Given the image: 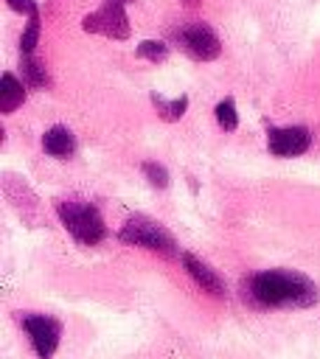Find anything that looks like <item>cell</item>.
<instances>
[{
  "instance_id": "cell-1",
  "label": "cell",
  "mask_w": 320,
  "mask_h": 359,
  "mask_svg": "<svg viewBox=\"0 0 320 359\" xmlns=\"http://www.w3.org/2000/svg\"><path fill=\"white\" fill-rule=\"evenodd\" d=\"M241 300L250 309H312L320 303L317 283L298 269H261L241 280Z\"/></svg>"
},
{
  "instance_id": "cell-2",
  "label": "cell",
  "mask_w": 320,
  "mask_h": 359,
  "mask_svg": "<svg viewBox=\"0 0 320 359\" xmlns=\"http://www.w3.org/2000/svg\"><path fill=\"white\" fill-rule=\"evenodd\" d=\"M56 216L79 244H98L107 236L104 219L90 202H56Z\"/></svg>"
},
{
  "instance_id": "cell-3",
  "label": "cell",
  "mask_w": 320,
  "mask_h": 359,
  "mask_svg": "<svg viewBox=\"0 0 320 359\" xmlns=\"http://www.w3.org/2000/svg\"><path fill=\"white\" fill-rule=\"evenodd\" d=\"M118 238L126 241V244H135V247H143V250H152V252H160V255H174L177 252V241L174 236L154 219H146V216H132L121 224L118 230Z\"/></svg>"
},
{
  "instance_id": "cell-4",
  "label": "cell",
  "mask_w": 320,
  "mask_h": 359,
  "mask_svg": "<svg viewBox=\"0 0 320 359\" xmlns=\"http://www.w3.org/2000/svg\"><path fill=\"white\" fill-rule=\"evenodd\" d=\"M171 39L188 59L196 62H211L222 53V42L208 22H185L171 31Z\"/></svg>"
},
{
  "instance_id": "cell-5",
  "label": "cell",
  "mask_w": 320,
  "mask_h": 359,
  "mask_svg": "<svg viewBox=\"0 0 320 359\" xmlns=\"http://www.w3.org/2000/svg\"><path fill=\"white\" fill-rule=\"evenodd\" d=\"M126 3L132 0H104L93 14H87L81 20V28L87 34H98V36H109V39H126L132 34L129 17H126Z\"/></svg>"
},
{
  "instance_id": "cell-6",
  "label": "cell",
  "mask_w": 320,
  "mask_h": 359,
  "mask_svg": "<svg viewBox=\"0 0 320 359\" xmlns=\"http://www.w3.org/2000/svg\"><path fill=\"white\" fill-rule=\"evenodd\" d=\"M20 325L34 348V353L39 359H51L59 348V337H62V325L56 317L48 314H20Z\"/></svg>"
},
{
  "instance_id": "cell-7",
  "label": "cell",
  "mask_w": 320,
  "mask_h": 359,
  "mask_svg": "<svg viewBox=\"0 0 320 359\" xmlns=\"http://www.w3.org/2000/svg\"><path fill=\"white\" fill-rule=\"evenodd\" d=\"M267 146L275 157H298L312 146L306 126H267Z\"/></svg>"
},
{
  "instance_id": "cell-8",
  "label": "cell",
  "mask_w": 320,
  "mask_h": 359,
  "mask_svg": "<svg viewBox=\"0 0 320 359\" xmlns=\"http://www.w3.org/2000/svg\"><path fill=\"white\" fill-rule=\"evenodd\" d=\"M182 269H185V272L196 280V286L205 289L211 297H219V300L227 297V283H225V278H222L216 269H211L205 261H199L196 255L182 252Z\"/></svg>"
},
{
  "instance_id": "cell-9",
  "label": "cell",
  "mask_w": 320,
  "mask_h": 359,
  "mask_svg": "<svg viewBox=\"0 0 320 359\" xmlns=\"http://www.w3.org/2000/svg\"><path fill=\"white\" fill-rule=\"evenodd\" d=\"M42 149H45V154H51V157L67 160V157H73V151H76V137H73V132H70L67 126L56 123V126H51V129L42 135Z\"/></svg>"
},
{
  "instance_id": "cell-10",
  "label": "cell",
  "mask_w": 320,
  "mask_h": 359,
  "mask_svg": "<svg viewBox=\"0 0 320 359\" xmlns=\"http://www.w3.org/2000/svg\"><path fill=\"white\" fill-rule=\"evenodd\" d=\"M25 104V81H20L11 70L0 76V112L8 115Z\"/></svg>"
},
{
  "instance_id": "cell-11",
  "label": "cell",
  "mask_w": 320,
  "mask_h": 359,
  "mask_svg": "<svg viewBox=\"0 0 320 359\" xmlns=\"http://www.w3.org/2000/svg\"><path fill=\"white\" fill-rule=\"evenodd\" d=\"M3 188H6V196L17 205V208H25V210H34V205H36V199H34V194H31V188L20 180V177H14V174H6L3 177Z\"/></svg>"
},
{
  "instance_id": "cell-12",
  "label": "cell",
  "mask_w": 320,
  "mask_h": 359,
  "mask_svg": "<svg viewBox=\"0 0 320 359\" xmlns=\"http://www.w3.org/2000/svg\"><path fill=\"white\" fill-rule=\"evenodd\" d=\"M20 79H22L28 87H34V90H39V87H48V84H51V81H48V73H45V67L39 65V59H36L34 53H22Z\"/></svg>"
},
{
  "instance_id": "cell-13",
  "label": "cell",
  "mask_w": 320,
  "mask_h": 359,
  "mask_svg": "<svg viewBox=\"0 0 320 359\" xmlns=\"http://www.w3.org/2000/svg\"><path fill=\"white\" fill-rule=\"evenodd\" d=\"M152 104H154V109H157V115L163 121H180L182 112L188 109V95H177V98L168 101L160 93H152Z\"/></svg>"
},
{
  "instance_id": "cell-14",
  "label": "cell",
  "mask_w": 320,
  "mask_h": 359,
  "mask_svg": "<svg viewBox=\"0 0 320 359\" xmlns=\"http://www.w3.org/2000/svg\"><path fill=\"white\" fill-rule=\"evenodd\" d=\"M39 31H42V20H39V11L28 17L25 28H22V36H20V50L22 53H34V48L39 45Z\"/></svg>"
},
{
  "instance_id": "cell-15",
  "label": "cell",
  "mask_w": 320,
  "mask_h": 359,
  "mask_svg": "<svg viewBox=\"0 0 320 359\" xmlns=\"http://www.w3.org/2000/svg\"><path fill=\"white\" fill-rule=\"evenodd\" d=\"M135 53H138V59H146V62H163L168 56V45L160 39H143L135 48Z\"/></svg>"
},
{
  "instance_id": "cell-16",
  "label": "cell",
  "mask_w": 320,
  "mask_h": 359,
  "mask_svg": "<svg viewBox=\"0 0 320 359\" xmlns=\"http://www.w3.org/2000/svg\"><path fill=\"white\" fill-rule=\"evenodd\" d=\"M213 115H216V121H219V126H222L225 132H233V129H236V123H239V115H236V104H233V98H222V101L216 104Z\"/></svg>"
},
{
  "instance_id": "cell-17",
  "label": "cell",
  "mask_w": 320,
  "mask_h": 359,
  "mask_svg": "<svg viewBox=\"0 0 320 359\" xmlns=\"http://www.w3.org/2000/svg\"><path fill=\"white\" fill-rule=\"evenodd\" d=\"M140 171H143V177L152 182V188H157V191L168 188V171H166L160 163H154V160H143V163H140Z\"/></svg>"
},
{
  "instance_id": "cell-18",
  "label": "cell",
  "mask_w": 320,
  "mask_h": 359,
  "mask_svg": "<svg viewBox=\"0 0 320 359\" xmlns=\"http://www.w3.org/2000/svg\"><path fill=\"white\" fill-rule=\"evenodd\" d=\"M14 11H20V14H25V17H31V14H36V0H6Z\"/></svg>"
},
{
  "instance_id": "cell-19",
  "label": "cell",
  "mask_w": 320,
  "mask_h": 359,
  "mask_svg": "<svg viewBox=\"0 0 320 359\" xmlns=\"http://www.w3.org/2000/svg\"><path fill=\"white\" fill-rule=\"evenodd\" d=\"M182 6H185V8H196V6H199V0H182Z\"/></svg>"
}]
</instances>
